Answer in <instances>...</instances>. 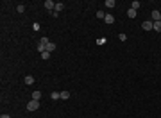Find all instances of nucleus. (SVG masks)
Instances as JSON below:
<instances>
[{
	"label": "nucleus",
	"mask_w": 161,
	"mask_h": 118,
	"mask_svg": "<svg viewBox=\"0 0 161 118\" xmlns=\"http://www.w3.org/2000/svg\"><path fill=\"white\" fill-rule=\"evenodd\" d=\"M39 43H41V45H48L50 41H48V39H47V38H41V39H39Z\"/></svg>",
	"instance_id": "obj_23"
},
{
	"label": "nucleus",
	"mask_w": 161,
	"mask_h": 118,
	"mask_svg": "<svg viewBox=\"0 0 161 118\" xmlns=\"http://www.w3.org/2000/svg\"><path fill=\"white\" fill-rule=\"evenodd\" d=\"M142 27H143V31H152V29H154V22H150V20H145V22L142 23Z\"/></svg>",
	"instance_id": "obj_2"
},
{
	"label": "nucleus",
	"mask_w": 161,
	"mask_h": 118,
	"mask_svg": "<svg viewBox=\"0 0 161 118\" xmlns=\"http://www.w3.org/2000/svg\"><path fill=\"white\" fill-rule=\"evenodd\" d=\"M59 93H61V98H63V100H68V98H70V91H66V90L59 91Z\"/></svg>",
	"instance_id": "obj_9"
},
{
	"label": "nucleus",
	"mask_w": 161,
	"mask_h": 118,
	"mask_svg": "<svg viewBox=\"0 0 161 118\" xmlns=\"http://www.w3.org/2000/svg\"><path fill=\"white\" fill-rule=\"evenodd\" d=\"M106 6L111 9V7H115V6H116V2H115V0H106Z\"/></svg>",
	"instance_id": "obj_15"
},
{
	"label": "nucleus",
	"mask_w": 161,
	"mask_h": 118,
	"mask_svg": "<svg viewBox=\"0 0 161 118\" xmlns=\"http://www.w3.org/2000/svg\"><path fill=\"white\" fill-rule=\"evenodd\" d=\"M97 18H100V20H104V18H106L104 11H97Z\"/></svg>",
	"instance_id": "obj_17"
},
{
	"label": "nucleus",
	"mask_w": 161,
	"mask_h": 118,
	"mask_svg": "<svg viewBox=\"0 0 161 118\" xmlns=\"http://www.w3.org/2000/svg\"><path fill=\"white\" fill-rule=\"evenodd\" d=\"M106 41H108V39H106V38H98V39H97V43H98V45H104Z\"/></svg>",
	"instance_id": "obj_20"
},
{
	"label": "nucleus",
	"mask_w": 161,
	"mask_h": 118,
	"mask_svg": "<svg viewBox=\"0 0 161 118\" xmlns=\"http://www.w3.org/2000/svg\"><path fill=\"white\" fill-rule=\"evenodd\" d=\"M39 98H41V91H32V100H39Z\"/></svg>",
	"instance_id": "obj_10"
},
{
	"label": "nucleus",
	"mask_w": 161,
	"mask_h": 118,
	"mask_svg": "<svg viewBox=\"0 0 161 118\" xmlns=\"http://www.w3.org/2000/svg\"><path fill=\"white\" fill-rule=\"evenodd\" d=\"M0 118H11L9 114H0Z\"/></svg>",
	"instance_id": "obj_24"
},
{
	"label": "nucleus",
	"mask_w": 161,
	"mask_h": 118,
	"mask_svg": "<svg viewBox=\"0 0 161 118\" xmlns=\"http://www.w3.org/2000/svg\"><path fill=\"white\" fill-rule=\"evenodd\" d=\"M32 29H34V31H39V29H41V25H39L38 22H34V23H32Z\"/></svg>",
	"instance_id": "obj_22"
},
{
	"label": "nucleus",
	"mask_w": 161,
	"mask_h": 118,
	"mask_svg": "<svg viewBox=\"0 0 161 118\" xmlns=\"http://www.w3.org/2000/svg\"><path fill=\"white\" fill-rule=\"evenodd\" d=\"M45 7H47V11H54L56 9V2L54 0H45Z\"/></svg>",
	"instance_id": "obj_3"
},
{
	"label": "nucleus",
	"mask_w": 161,
	"mask_h": 118,
	"mask_svg": "<svg viewBox=\"0 0 161 118\" xmlns=\"http://www.w3.org/2000/svg\"><path fill=\"white\" fill-rule=\"evenodd\" d=\"M152 31H156V32H161V22H154V29Z\"/></svg>",
	"instance_id": "obj_13"
},
{
	"label": "nucleus",
	"mask_w": 161,
	"mask_h": 118,
	"mask_svg": "<svg viewBox=\"0 0 161 118\" xmlns=\"http://www.w3.org/2000/svg\"><path fill=\"white\" fill-rule=\"evenodd\" d=\"M54 50H56V43H52V41H50V43L47 45V52H54Z\"/></svg>",
	"instance_id": "obj_12"
},
{
	"label": "nucleus",
	"mask_w": 161,
	"mask_h": 118,
	"mask_svg": "<svg viewBox=\"0 0 161 118\" xmlns=\"http://www.w3.org/2000/svg\"><path fill=\"white\" fill-rule=\"evenodd\" d=\"M63 7H65V4H63V2H56V9H54L52 13L59 14V11H63Z\"/></svg>",
	"instance_id": "obj_4"
},
{
	"label": "nucleus",
	"mask_w": 161,
	"mask_h": 118,
	"mask_svg": "<svg viewBox=\"0 0 161 118\" xmlns=\"http://www.w3.org/2000/svg\"><path fill=\"white\" fill-rule=\"evenodd\" d=\"M38 107H39V100H31L27 104V111H36Z\"/></svg>",
	"instance_id": "obj_1"
},
{
	"label": "nucleus",
	"mask_w": 161,
	"mask_h": 118,
	"mask_svg": "<svg viewBox=\"0 0 161 118\" xmlns=\"http://www.w3.org/2000/svg\"><path fill=\"white\" fill-rule=\"evenodd\" d=\"M16 11H18V13H23V11H25V6H23V4H18Z\"/></svg>",
	"instance_id": "obj_16"
},
{
	"label": "nucleus",
	"mask_w": 161,
	"mask_h": 118,
	"mask_svg": "<svg viewBox=\"0 0 161 118\" xmlns=\"http://www.w3.org/2000/svg\"><path fill=\"white\" fill-rule=\"evenodd\" d=\"M140 6H142V4H140V2H138V0H134V2H132V9H134V11H136V9H138Z\"/></svg>",
	"instance_id": "obj_21"
},
{
	"label": "nucleus",
	"mask_w": 161,
	"mask_h": 118,
	"mask_svg": "<svg viewBox=\"0 0 161 118\" xmlns=\"http://www.w3.org/2000/svg\"><path fill=\"white\" fill-rule=\"evenodd\" d=\"M50 98H52V100H59V98H61V93H59V91H52Z\"/></svg>",
	"instance_id": "obj_7"
},
{
	"label": "nucleus",
	"mask_w": 161,
	"mask_h": 118,
	"mask_svg": "<svg viewBox=\"0 0 161 118\" xmlns=\"http://www.w3.org/2000/svg\"><path fill=\"white\" fill-rule=\"evenodd\" d=\"M23 82H25V84H29V86H31V84H34V77H32V75H25Z\"/></svg>",
	"instance_id": "obj_6"
},
{
	"label": "nucleus",
	"mask_w": 161,
	"mask_h": 118,
	"mask_svg": "<svg viewBox=\"0 0 161 118\" xmlns=\"http://www.w3.org/2000/svg\"><path fill=\"white\" fill-rule=\"evenodd\" d=\"M127 16H129V18H136V11H134V9L131 7V9L127 11Z\"/></svg>",
	"instance_id": "obj_14"
},
{
	"label": "nucleus",
	"mask_w": 161,
	"mask_h": 118,
	"mask_svg": "<svg viewBox=\"0 0 161 118\" xmlns=\"http://www.w3.org/2000/svg\"><path fill=\"white\" fill-rule=\"evenodd\" d=\"M152 22H161V13L159 11H152Z\"/></svg>",
	"instance_id": "obj_5"
},
{
	"label": "nucleus",
	"mask_w": 161,
	"mask_h": 118,
	"mask_svg": "<svg viewBox=\"0 0 161 118\" xmlns=\"http://www.w3.org/2000/svg\"><path fill=\"white\" fill-rule=\"evenodd\" d=\"M104 22H106V23H113V22H115V16L108 13V14H106V18H104Z\"/></svg>",
	"instance_id": "obj_8"
},
{
	"label": "nucleus",
	"mask_w": 161,
	"mask_h": 118,
	"mask_svg": "<svg viewBox=\"0 0 161 118\" xmlns=\"http://www.w3.org/2000/svg\"><path fill=\"white\" fill-rule=\"evenodd\" d=\"M118 39H120V41H125V39H127V36H125L124 32H120V34H118Z\"/></svg>",
	"instance_id": "obj_18"
},
{
	"label": "nucleus",
	"mask_w": 161,
	"mask_h": 118,
	"mask_svg": "<svg viewBox=\"0 0 161 118\" xmlns=\"http://www.w3.org/2000/svg\"><path fill=\"white\" fill-rule=\"evenodd\" d=\"M48 57H50V52H47V50H45V52L41 54V59H45V61H47V59H48Z\"/></svg>",
	"instance_id": "obj_19"
},
{
	"label": "nucleus",
	"mask_w": 161,
	"mask_h": 118,
	"mask_svg": "<svg viewBox=\"0 0 161 118\" xmlns=\"http://www.w3.org/2000/svg\"><path fill=\"white\" fill-rule=\"evenodd\" d=\"M36 48H38V52H39V54H43V52L47 50V45H41V43H38V47H36Z\"/></svg>",
	"instance_id": "obj_11"
}]
</instances>
